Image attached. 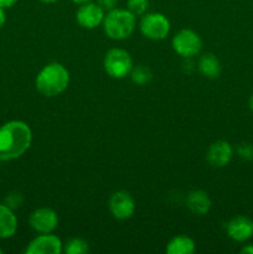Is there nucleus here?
Wrapping results in <instances>:
<instances>
[{"label":"nucleus","instance_id":"obj_1","mask_svg":"<svg viewBox=\"0 0 253 254\" xmlns=\"http://www.w3.org/2000/svg\"><path fill=\"white\" fill-rule=\"evenodd\" d=\"M32 141V131L22 121H10L0 127V161L24 155Z\"/></svg>","mask_w":253,"mask_h":254},{"label":"nucleus","instance_id":"obj_2","mask_svg":"<svg viewBox=\"0 0 253 254\" xmlns=\"http://www.w3.org/2000/svg\"><path fill=\"white\" fill-rule=\"evenodd\" d=\"M69 83V72L63 64L52 62L37 73L35 86L45 97H56L63 93Z\"/></svg>","mask_w":253,"mask_h":254},{"label":"nucleus","instance_id":"obj_3","mask_svg":"<svg viewBox=\"0 0 253 254\" xmlns=\"http://www.w3.org/2000/svg\"><path fill=\"white\" fill-rule=\"evenodd\" d=\"M102 26L109 39L117 41L128 39L135 29V16L128 9L116 7L104 15Z\"/></svg>","mask_w":253,"mask_h":254},{"label":"nucleus","instance_id":"obj_4","mask_svg":"<svg viewBox=\"0 0 253 254\" xmlns=\"http://www.w3.org/2000/svg\"><path fill=\"white\" fill-rule=\"evenodd\" d=\"M104 71L112 78L122 79L130 74L133 68V60L129 52L123 49H111L104 56Z\"/></svg>","mask_w":253,"mask_h":254},{"label":"nucleus","instance_id":"obj_5","mask_svg":"<svg viewBox=\"0 0 253 254\" xmlns=\"http://www.w3.org/2000/svg\"><path fill=\"white\" fill-rule=\"evenodd\" d=\"M139 27L146 39L159 41L165 39L170 32V21L161 12H149L143 15Z\"/></svg>","mask_w":253,"mask_h":254},{"label":"nucleus","instance_id":"obj_6","mask_svg":"<svg viewBox=\"0 0 253 254\" xmlns=\"http://www.w3.org/2000/svg\"><path fill=\"white\" fill-rule=\"evenodd\" d=\"M173 49L179 56L184 59H191L200 54L202 49V40L200 35L195 32L193 30L184 29L180 30L175 36L173 37Z\"/></svg>","mask_w":253,"mask_h":254},{"label":"nucleus","instance_id":"obj_7","mask_svg":"<svg viewBox=\"0 0 253 254\" xmlns=\"http://www.w3.org/2000/svg\"><path fill=\"white\" fill-rule=\"evenodd\" d=\"M109 211L117 220H128L135 211V201L126 191H117L109 198Z\"/></svg>","mask_w":253,"mask_h":254},{"label":"nucleus","instance_id":"obj_8","mask_svg":"<svg viewBox=\"0 0 253 254\" xmlns=\"http://www.w3.org/2000/svg\"><path fill=\"white\" fill-rule=\"evenodd\" d=\"M29 223L35 232L52 233L59 226V216L54 210L47 207H41L31 212L29 217Z\"/></svg>","mask_w":253,"mask_h":254},{"label":"nucleus","instance_id":"obj_9","mask_svg":"<svg viewBox=\"0 0 253 254\" xmlns=\"http://www.w3.org/2000/svg\"><path fill=\"white\" fill-rule=\"evenodd\" d=\"M106 11L98 5V2H86L78 7L76 12V20L83 29H96L102 25Z\"/></svg>","mask_w":253,"mask_h":254},{"label":"nucleus","instance_id":"obj_10","mask_svg":"<svg viewBox=\"0 0 253 254\" xmlns=\"http://www.w3.org/2000/svg\"><path fill=\"white\" fill-rule=\"evenodd\" d=\"M63 251V245L57 236L42 233L29 243L25 253L27 254H60Z\"/></svg>","mask_w":253,"mask_h":254},{"label":"nucleus","instance_id":"obj_11","mask_svg":"<svg viewBox=\"0 0 253 254\" xmlns=\"http://www.w3.org/2000/svg\"><path fill=\"white\" fill-rule=\"evenodd\" d=\"M226 232L236 242H246L253 236V221L246 216L232 218L226 226Z\"/></svg>","mask_w":253,"mask_h":254},{"label":"nucleus","instance_id":"obj_12","mask_svg":"<svg viewBox=\"0 0 253 254\" xmlns=\"http://www.w3.org/2000/svg\"><path fill=\"white\" fill-rule=\"evenodd\" d=\"M232 155L233 149L231 144L225 140H217L210 145L206 153V159L213 168H223L230 163Z\"/></svg>","mask_w":253,"mask_h":254},{"label":"nucleus","instance_id":"obj_13","mask_svg":"<svg viewBox=\"0 0 253 254\" xmlns=\"http://www.w3.org/2000/svg\"><path fill=\"white\" fill-rule=\"evenodd\" d=\"M17 231V218L14 211L6 206L0 205V240L12 237Z\"/></svg>","mask_w":253,"mask_h":254},{"label":"nucleus","instance_id":"obj_14","mask_svg":"<svg viewBox=\"0 0 253 254\" xmlns=\"http://www.w3.org/2000/svg\"><path fill=\"white\" fill-rule=\"evenodd\" d=\"M186 205L190 208L191 212L198 216L206 215L211 207V200L205 191L195 190L190 192L186 198Z\"/></svg>","mask_w":253,"mask_h":254},{"label":"nucleus","instance_id":"obj_15","mask_svg":"<svg viewBox=\"0 0 253 254\" xmlns=\"http://www.w3.org/2000/svg\"><path fill=\"white\" fill-rule=\"evenodd\" d=\"M200 73L206 78H217L221 73V64L217 57L212 54H206L200 57L197 62Z\"/></svg>","mask_w":253,"mask_h":254},{"label":"nucleus","instance_id":"obj_16","mask_svg":"<svg viewBox=\"0 0 253 254\" xmlns=\"http://www.w3.org/2000/svg\"><path fill=\"white\" fill-rule=\"evenodd\" d=\"M195 252V242L188 236H176L166 246L169 254H192Z\"/></svg>","mask_w":253,"mask_h":254},{"label":"nucleus","instance_id":"obj_17","mask_svg":"<svg viewBox=\"0 0 253 254\" xmlns=\"http://www.w3.org/2000/svg\"><path fill=\"white\" fill-rule=\"evenodd\" d=\"M151 77H153V73H151L150 68L143 66V64L133 67L130 71L131 81L135 84H138V86H144V84L149 83L151 81Z\"/></svg>","mask_w":253,"mask_h":254},{"label":"nucleus","instance_id":"obj_18","mask_svg":"<svg viewBox=\"0 0 253 254\" xmlns=\"http://www.w3.org/2000/svg\"><path fill=\"white\" fill-rule=\"evenodd\" d=\"M88 250V243L82 238H71L63 247V252L67 254H84Z\"/></svg>","mask_w":253,"mask_h":254},{"label":"nucleus","instance_id":"obj_19","mask_svg":"<svg viewBox=\"0 0 253 254\" xmlns=\"http://www.w3.org/2000/svg\"><path fill=\"white\" fill-rule=\"evenodd\" d=\"M149 7V0H126V9L134 16H143Z\"/></svg>","mask_w":253,"mask_h":254},{"label":"nucleus","instance_id":"obj_20","mask_svg":"<svg viewBox=\"0 0 253 254\" xmlns=\"http://www.w3.org/2000/svg\"><path fill=\"white\" fill-rule=\"evenodd\" d=\"M237 153L238 156L241 159L246 161H251L253 160V144L250 143H243L240 144L237 148Z\"/></svg>","mask_w":253,"mask_h":254},{"label":"nucleus","instance_id":"obj_21","mask_svg":"<svg viewBox=\"0 0 253 254\" xmlns=\"http://www.w3.org/2000/svg\"><path fill=\"white\" fill-rule=\"evenodd\" d=\"M21 202H22V197L19 195V193H11V195H9L6 197V202H5V205L9 206L11 210H14V208L20 207Z\"/></svg>","mask_w":253,"mask_h":254},{"label":"nucleus","instance_id":"obj_22","mask_svg":"<svg viewBox=\"0 0 253 254\" xmlns=\"http://www.w3.org/2000/svg\"><path fill=\"white\" fill-rule=\"evenodd\" d=\"M117 2L118 0H98V5L104 10V11H111V10L116 9Z\"/></svg>","mask_w":253,"mask_h":254},{"label":"nucleus","instance_id":"obj_23","mask_svg":"<svg viewBox=\"0 0 253 254\" xmlns=\"http://www.w3.org/2000/svg\"><path fill=\"white\" fill-rule=\"evenodd\" d=\"M17 2V0H0V7L2 9H7V7L14 6Z\"/></svg>","mask_w":253,"mask_h":254},{"label":"nucleus","instance_id":"obj_24","mask_svg":"<svg viewBox=\"0 0 253 254\" xmlns=\"http://www.w3.org/2000/svg\"><path fill=\"white\" fill-rule=\"evenodd\" d=\"M5 21H6V15H5V9L0 7V29L4 26Z\"/></svg>","mask_w":253,"mask_h":254},{"label":"nucleus","instance_id":"obj_25","mask_svg":"<svg viewBox=\"0 0 253 254\" xmlns=\"http://www.w3.org/2000/svg\"><path fill=\"white\" fill-rule=\"evenodd\" d=\"M241 253H247V254H253V246L252 245H248L246 247H243L241 250Z\"/></svg>","mask_w":253,"mask_h":254},{"label":"nucleus","instance_id":"obj_26","mask_svg":"<svg viewBox=\"0 0 253 254\" xmlns=\"http://www.w3.org/2000/svg\"><path fill=\"white\" fill-rule=\"evenodd\" d=\"M71 1H73L74 4L82 5V4H86V2H89V1H92V0H71Z\"/></svg>","mask_w":253,"mask_h":254},{"label":"nucleus","instance_id":"obj_27","mask_svg":"<svg viewBox=\"0 0 253 254\" xmlns=\"http://www.w3.org/2000/svg\"><path fill=\"white\" fill-rule=\"evenodd\" d=\"M248 106H250L251 111H252V112H253V94H252V96H251L250 101H248Z\"/></svg>","mask_w":253,"mask_h":254},{"label":"nucleus","instance_id":"obj_28","mask_svg":"<svg viewBox=\"0 0 253 254\" xmlns=\"http://www.w3.org/2000/svg\"><path fill=\"white\" fill-rule=\"evenodd\" d=\"M41 2H45V4H54V2L59 1V0H40Z\"/></svg>","mask_w":253,"mask_h":254},{"label":"nucleus","instance_id":"obj_29","mask_svg":"<svg viewBox=\"0 0 253 254\" xmlns=\"http://www.w3.org/2000/svg\"><path fill=\"white\" fill-rule=\"evenodd\" d=\"M0 253H1V251H0Z\"/></svg>","mask_w":253,"mask_h":254}]
</instances>
